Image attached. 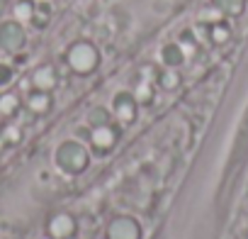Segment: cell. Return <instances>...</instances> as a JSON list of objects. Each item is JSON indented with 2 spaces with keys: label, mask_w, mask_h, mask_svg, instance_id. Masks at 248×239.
Instances as JSON below:
<instances>
[{
  "label": "cell",
  "mask_w": 248,
  "mask_h": 239,
  "mask_svg": "<svg viewBox=\"0 0 248 239\" xmlns=\"http://www.w3.org/2000/svg\"><path fill=\"white\" fill-rule=\"evenodd\" d=\"M66 59H68V64H71V68L76 73H90L97 66V61H100L97 49L93 44H88V42H76L68 49V56Z\"/></svg>",
  "instance_id": "6da1fadb"
},
{
  "label": "cell",
  "mask_w": 248,
  "mask_h": 239,
  "mask_svg": "<svg viewBox=\"0 0 248 239\" xmlns=\"http://www.w3.org/2000/svg\"><path fill=\"white\" fill-rule=\"evenodd\" d=\"M114 112H117L119 120H124V122H132L137 117V98L129 95V93H119L114 98Z\"/></svg>",
  "instance_id": "7a4b0ae2"
},
{
  "label": "cell",
  "mask_w": 248,
  "mask_h": 239,
  "mask_svg": "<svg viewBox=\"0 0 248 239\" xmlns=\"http://www.w3.org/2000/svg\"><path fill=\"white\" fill-rule=\"evenodd\" d=\"M114 130H109L107 125H100L95 132H93V147H97V149H109L114 142H117V135H112Z\"/></svg>",
  "instance_id": "3957f363"
},
{
  "label": "cell",
  "mask_w": 248,
  "mask_h": 239,
  "mask_svg": "<svg viewBox=\"0 0 248 239\" xmlns=\"http://www.w3.org/2000/svg\"><path fill=\"white\" fill-rule=\"evenodd\" d=\"M34 85L39 88V90H51L54 85H56V71L51 68V66H42L37 73H34Z\"/></svg>",
  "instance_id": "277c9868"
},
{
  "label": "cell",
  "mask_w": 248,
  "mask_h": 239,
  "mask_svg": "<svg viewBox=\"0 0 248 239\" xmlns=\"http://www.w3.org/2000/svg\"><path fill=\"white\" fill-rule=\"evenodd\" d=\"M71 232H73V220H71V217L59 215V217L51 222V237H56V239H66Z\"/></svg>",
  "instance_id": "5b68a950"
},
{
  "label": "cell",
  "mask_w": 248,
  "mask_h": 239,
  "mask_svg": "<svg viewBox=\"0 0 248 239\" xmlns=\"http://www.w3.org/2000/svg\"><path fill=\"white\" fill-rule=\"evenodd\" d=\"M161 56H163V61L168 66H180L185 61V51L180 49V44H166L163 51H161Z\"/></svg>",
  "instance_id": "8992f818"
},
{
  "label": "cell",
  "mask_w": 248,
  "mask_h": 239,
  "mask_svg": "<svg viewBox=\"0 0 248 239\" xmlns=\"http://www.w3.org/2000/svg\"><path fill=\"white\" fill-rule=\"evenodd\" d=\"M243 3H246V0H214V8H219L224 15L236 17V15L243 13Z\"/></svg>",
  "instance_id": "52a82bcc"
},
{
  "label": "cell",
  "mask_w": 248,
  "mask_h": 239,
  "mask_svg": "<svg viewBox=\"0 0 248 239\" xmlns=\"http://www.w3.org/2000/svg\"><path fill=\"white\" fill-rule=\"evenodd\" d=\"M209 37H212V42L214 44H224V42H229V37H231V30L219 20V22H214L212 27H209Z\"/></svg>",
  "instance_id": "ba28073f"
},
{
  "label": "cell",
  "mask_w": 248,
  "mask_h": 239,
  "mask_svg": "<svg viewBox=\"0 0 248 239\" xmlns=\"http://www.w3.org/2000/svg\"><path fill=\"white\" fill-rule=\"evenodd\" d=\"M49 95H46V90H39V93H34L32 98H30V107L34 110V112H44L46 107H49Z\"/></svg>",
  "instance_id": "9c48e42d"
},
{
  "label": "cell",
  "mask_w": 248,
  "mask_h": 239,
  "mask_svg": "<svg viewBox=\"0 0 248 239\" xmlns=\"http://www.w3.org/2000/svg\"><path fill=\"white\" fill-rule=\"evenodd\" d=\"M161 83H163V88H178L180 76H178L175 71H166V73L161 76Z\"/></svg>",
  "instance_id": "30bf717a"
},
{
  "label": "cell",
  "mask_w": 248,
  "mask_h": 239,
  "mask_svg": "<svg viewBox=\"0 0 248 239\" xmlns=\"http://www.w3.org/2000/svg\"><path fill=\"white\" fill-rule=\"evenodd\" d=\"M15 13H17V17H22V20H30V17L34 15V8H32L30 3H20V5L15 8Z\"/></svg>",
  "instance_id": "8fae6325"
},
{
  "label": "cell",
  "mask_w": 248,
  "mask_h": 239,
  "mask_svg": "<svg viewBox=\"0 0 248 239\" xmlns=\"http://www.w3.org/2000/svg\"><path fill=\"white\" fill-rule=\"evenodd\" d=\"M134 98H137V100H141V102H149V100H151V98H154V90H151V88H149V85H146V83H141V85H139V90H137V95H134Z\"/></svg>",
  "instance_id": "7c38bea8"
},
{
  "label": "cell",
  "mask_w": 248,
  "mask_h": 239,
  "mask_svg": "<svg viewBox=\"0 0 248 239\" xmlns=\"http://www.w3.org/2000/svg\"><path fill=\"white\" fill-rule=\"evenodd\" d=\"M90 125H107V112L105 110H95L93 115H90Z\"/></svg>",
  "instance_id": "4fadbf2b"
},
{
  "label": "cell",
  "mask_w": 248,
  "mask_h": 239,
  "mask_svg": "<svg viewBox=\"0 0 248 239\" xmlns=\"http://www.w3.org/2000/svg\"><path fill=\"white\" fill-rule=\"evenodd\" d=\"M0 107H3V110H5L8 115H10V110H13V107H17V100H15L13 95H8V98H3V102H0Z\"/></svg>",
  "instance_id": "5bb4252c"
}]
</instances>
